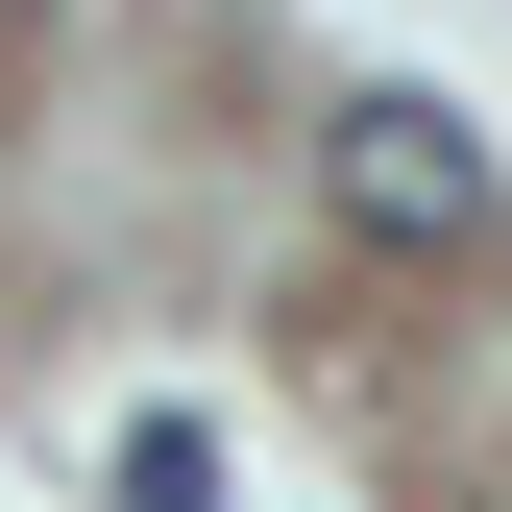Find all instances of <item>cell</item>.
Listing matches in <instances>:
<instances>
[{
  "mask_svg": "<svg viewBox=\"0 0 512 512\" xmlns=\"http://www.w3.org/2000/svg\"><path fill=\"white\" fill-rule=\"evenodd\" d=\"M122 512H220V439L196 415H122Z\"/></svg>",
  "mask_w": 512,
  "mask_h": 512,
  "instance_id": "obj_2",
  "label": "cell"
},
{
  "mask_svg": "<svg viewBox=\"0 0 512 512\" xmlns=\"http://www.w3.org/2000/svg\"><path fill=\"white\" fill-rule=\"evenodd\" d=\"M317 196H342V244H391V269H488L512 244V171L464 98H342L317 122Z\"/></svg>",
  "mask_w": 512,
  "mask_h": 512,
  "instance_id": "obj_1",
  "label": "cell"
}]
</instances>
